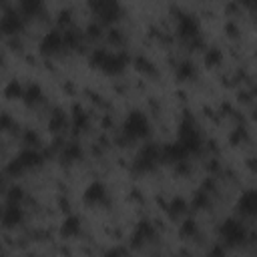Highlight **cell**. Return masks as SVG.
<instances>
[{"label": "cell", "mask_w": 257, "mask_h": 257, "mask_svg": "<svg viewBox=\"0 0 257 257\" xmlns=\"http://www.w3.org/2000/svg\"><path fill=\"white\" fill-rule=\"evenodd\" d=\"M88 62L92 68H100L104 74L116 76L128 66L131 56L126 52H108L104 48H94L88 56Z\"/></svg>", "instance_id": "6da1fadb"}, {"label": "cell", "mask_w": 257, "mask_h": 257, "mask_svg": "<svg viewBox=\"0 0 257 257\" xmlns=\"http://www.w3.org/2000/svg\"><path fill=\"white\" fill-rule=\"evenodd\" d=\"M177 143L189 153V155H197L203 147V137H201V131L195 122V118L185 112V116L181 118L179 122V137H177Z\"/></svg>", "instance_id": "7a4b0ae2"}, {"label": "cell", "mask_w": 257, "mask_h": 257, "mask_svg": "<svg viewBox=\"0 0 257 257\" xmlns=\"http://www.w3.org/2000/svg\"><path fill=\"white\" fill-rule=\"evenodd\" d=\"M179 12V10H177ZM177 34L183 42H187L191 48L203 46V38H201V24L197 20L195 14L191 12H179L177 16Z\"/></svg>", "instance_id": "3957f363"}, {"label": "cell", "mask_w": 257, "mask_h": 257, "mask_svg": "<svg viewBox=\"0 0 257 257\" xmlns=\"http://www.w3.org/2000/svg\"><path fill=\"white\" fill-rule=\"evenodd\" d=\"M151 131L149 118L145 112L141 110H131L122 122V137L126 141H137V139H145Z\"/></svg>", "instance_id": "277c9868"}, {"label": "cell", "mask_w": 257, "mask_h": 257, "mask_svg": "<svg viewBox=\"0 0 257 257\" xmlns=\"http://www.w3.org/2000/svg\"><path fill=\"white\" fill-rule=\"evenodd\" d=\"M161 147L157 143H147L141 147V151L135 157L133 169L135 173H151L157 169V165L161 163Z\"/></svg>", "instance_id": "5b68a950"}, {"label": "cell", "mask_w": 257, "mask_h": 257, "mask_svg": "<svg viewBox=\"0 0 257 257\" xmlns=\"http://www.w3.org/2000/svg\"><path fill=\"white\" fill-rule=\"evenodd\" d=\"M42 159H44V157H42L38 151H34V149H24V151H20V153L6 165V173L12 175V177H16V175H20V173H24V171H28V169L40 167V165H42Z\"/></svg>", "instance_id": "8992f818"}, {"label": "cell", "mask_w": 257, "mask_h": 257, "mask_svg": "<svg viewBox=\"0 0 257 257\" xmlns=\"http://www.w3.org/2000/svg\"><path fill=\"white\" fill-rule=\"evenodd\" d=\"M219 235H221V239H223V243H225L227 247H237V245L245 243V239H247V229H245V225H243L239 219L229 217V219H225V221L219 225Z\"/></svg>", "instance_id": "52a82bcc"}, {"label": "cell", "mask_w": 257, "mask_h": 257, "mask_svg": "<svg viewBox=\"0 0 257 257\" xmlns=\"http://www.w3.org/2000/svg\"><path fill=\"white\" fill-rule=\"evenodd\" d=\"M90 10L102 22H114L120 16V12H122L120 4L114 2V0H96V2H90Z\"/></svg>", "instance_id": "ba28073f"}, {"label": "cell", "mask_w": 257, "mask_h": 257, "mask_svg": "<svg viewBox=\"0 0 257 257\" xmlns=\"http://www.w3.org/2000/svg\"><path fill=\"white\" fill-rule=\"evenodd\" d=\"M235 211L241 217H257V189H247L239 195Z\"/></svg>", "instance_id": "9c48e42d"}, {"label": "cell", "mask_w": 257, "mask_h": 257, "mask_svg": "<svg viewBox=\"0 0 257 257\" xmlns=\"http://www.w3.org/2000/svg\"><path fill=\"white\" fill-rule=\"evenodd\" d=\"M82 201H84L86 205H90V207H96V205H108V193H106V187H104L100 181L90 183V185L84 189Z\"/></svg>", "instance_id": "30bf717a"}, {"label": "cell", "mask_w": 257, "mask_h": 257, "mask_svg": "<svg viewBox=\"0 0 257 257\" xmlns=\"http://www.w3.org/2000/svg\"><path fill=\"white\" fill-rule=\"evenodd\" d=\"M64 46V32L60 30H48L40 40V52L42 54H54Z\"/></svg>", "instance_id": "8fae6325"}, {"label": "cell", "mask_w": 257, "mask_h": 257, "mask_svg": "<svg viewBox=\"0 0 257 257\" xmlns=\"http://www.w3.org/2000/svg\"><path fill=\"white\" fill-rule=\"evenodd\" d=\"M24 26V16L22 12H16V10H4L2 18H0V28L2 32L6 34H16L20 32Z\"/></svg>", "instance_id": "7c38bea8"}, {"label": "cell", "mask_w": 257, "mask_h": 257, "mask_svg": "<svg viewBox=\"0 0 257 257\" xmlns=\"http://www.w3.org/2000/svg\"><path fill=\"white\" fill-rule=\"evenodd\" d=\"M189 157V153L175 141V143H169L165 147H161V159L165 163H183L185 159Z\"/></svg>", "instance_id": "4fadbf2b"}, {"label": "cell", "mask_w": 257, "mask_h": 257, "mask_svg": "<svg viewBox=\"0 0 257 257\" xmlns=\"http://www.w3.org/2000/svg\"><path fill=\"white\" fill-rule=\"evenodd\" d=\"M155 237V227L149 223V221H141L133 233V239H131V247L133 249H139L143 243L151 241Z\"/></svg>", "instance_id": "5bb4252c"}, {"label": "cell", "mask_w": 257, "mask_h": 257, "mask_svg": "<svg viewBox=\"0 0 257 257\" xmlns=\"http://www.w3.org/2000/svg\"><path fill=\"white\" fill-rule=\"evenodd\" d=\"M22 219H24V213H22L20 205H12V203H8L6 209L2 211V223H4L6 227H16V225L22 223Z\"/></svg>", "instance_id": "9a60e30c"}, {"label": "cell", "mask_w": 257, "mask_h": 257, "mask_svg": "<svg viewBox=\"0 0 257 257\" xmlns=\"http://www.w3.org/2000/svg\"><path fill=\"white\" fill-rule=\"evenodd\" d=\"M78 233H80V219L76 215H68L60 225V235L64 239H70V237H76Z\"/></svg>", "instance_id": "2e32d148"}, {"label": "cell", "mask_w": 257, "mask_h": 257, "mask_svg": "<svg viewBox=\"0 0 257 257\" xmlns=\"http://www.w3.org/2000/svg\"><path fill=\"white\" fill-rule=\"evenodd\" d=\"M195 74H197V70H195V64H193L191 60H183V62H179L177 68H175L177 80H191Z\"/></svg>", "instance_id": "e0dca14e"}, {"label": "cell", "mask_w": 257, "mask_h": 257, "mask_svg": "<svg viewBox=\"0 0 257 257\" xmlns=\"http://www.w3.org/2000/svg\"><path fill=\"white\" fill-rule=\"evenodd\" d=\"M22 100H24L28 106H32V104H38V102L42 100V88H40L38 84H28V86L24 88Z\"/></svg>", "instance_id": "ac0fdd59"}, {"label": "cell", "mask_w": 257, "mask_h": 257, "mask_svg": "<svg viewBox=\"0 0 257 257\" xmlns=\"http://www.w3.org/2000/svg\"><path fill=\"white\" fill-rule=\"evenodd\" d=\"M86 126H88V114L82 108L74 106V112H72V128H74V135L86 131Z\"/></svg>", "instance_id": "d6986e66"}, {"label": "cell", "mask_w": 257, "mask_h": 257, "mask_svg": "<svg viewBox=\"0 0 257 257\" xmlns=\"http://www.w3.org/2000/svg\"><path fill=\"white\" fill-rule=\"evenodd\" d=\"M66 114L60 110V108H56L52 114H50V118H48V128L52 131V133H60V131H64L66 128Z\"/></svg>", "instance_id": "ffe728a7"}, {"label": "cell", "mask_w": 257, "mask_h": 257, "mask_svg": "<svg viewBox=\"0 0 257 257\" xmlns=\"http://www.w3.org/2000/svg\"><path fill=\"white\" fill-rule=\"evenodd\" d=\"M80 157H82V149H80V145H76V143H68V145H64L62 155H60L62 163H72V161H78Z\"/></svg>", "instance_id": "44dd1931"}, {"label": "cell", "mask_w": 257, "mask_h": 257, "mask_svg": "<svg viewBox=\"0 0 257 257\" xmlns=\"http://www.w3.org/2000/svg\"><path fill=\"white\" fill-rule=\"evenodd\" d=\"M20 12L24 16H36L42 12V2L40 0H22L20 2Z\"/></svg>", "instance_id": "7402d4cb"}, {"label": "cell", "mask_w": 257, "mask_h": 257, "mask_svg": "<svg viewBox=\"0 0 257 257\" xmlns=\"http://www.w3.org/2000/svg\"><path fill=\"white\" fill-rule=\"evenodd\" d=\"M221 60H223L221 48L211 46V48L207 50V54H205V64H207V66H217V64H221Z\"/></svg>", "instance_id": "603a6c76"}, {"label": "cell", "mask_w": 257, "mask_h": 257, "mask_svg": "<svg viewBox=\"0 0 257 257\" xmlns=\"http://www.w3.org/2000/svg\"><path fill=\"white\" fill-rule=\"evenodd\" d=\"M185 211H187V203H185L181 197H177V199L171 201V205H169V215H171L173 219H177V217L183 215Z\"/></svg>", "instance_id": "cb8c5ba5"}, {"label": "cell", "mask_w": 257, "mask_h": 257, "mask_svg": "<svg viewBox=\"0 0 257 257\" xmlns=\"http://www.w3.org/2000/svg\"><path fill=\"white\" fill-rule=\"evenodd\" d=\"M4 94H6L8 98H22V94H24V88L20 86V82H16V80H10V82H8V86H6V90H4Z\"/></svg>", "instance_id": "d4e9b609"}, {"label": "cell", "mask_w": 257, "mask_h": 257, "mask_svg": "<svg viewBox=\"0 0 257 257\" xmlns=\"http://www.w3.org/2000/svg\"><path fill=\"white\" fill-rule=\"evenodd\" d=\"M80 44V32L76 30H64V46H78Z\"/></svg>", "instance_id": "484cf974"}, {"label": "cell", "mask_w": 257, "mask_h": 257, "mask_svg": "<svg viewBox=\"0 0 257 257\" xmlns=\"http://www.w3.org/2000/svg\"><path fill=\"white\" fill-rule=\"evenodd\" d=\"M179 233H181V237H193V235L197 233V223H195L193 219H187V221L181 225Z\"/></svg>", "instance_id": "4316f807"}, {"label": "cell", "mask_w": 257, "mask_h": 257, "mask_svg": "<svg viewBox=\"0 0 257 257\" xmlns=\"http://www.w3.org/2000/svg\"><path fill=\"white\" fill-rule=\"evenodd\" d=\"M22 197H24V191H22L20 187H12V189L8 191V195H6V201L12 203V205H18V203L22 201Z\"/></svg>", "instance_id": "83f0119b"}, {"label": "cell", "mask_w": 257, "mask_h": 257, "mask_svg": "<svg viewBox=\"0 0 257 257\" xmlns=\"http://www.w3.org/2000/svg\"><path fill=\"white\" fill-rule=\"evenodd\" d=\"M108 40H110L112 44H120V42H122V32H120L118 28H110V30H108Z\"/></svg>", "instance_id": "f1b7e54d"}, {"label": "cell", "mask_w": 257, "mask_h": 257, "mask_svg": "<svg viewBox=\"0 0 257 257\" xmlns=\"http://www.w3.org/2000/svg\"><path fill=\"white\" fill-rule=\"evenodd\" d=\"M86 34H88L90 38H98V36H100V26H98V24H90V26L86 28Z\"/></svg>", "instance_id": "f546056e"}, {"label": "cell", "mask_w": 257, "mask_h": 257, "mask_svg": "<svg viewBox=\"0 0 257 257\" xmlns=\"http://www.w3.org/2000/svg\"><path fill=\"white\" fill-rule=\"evenodd\" d=\"M24 143H26V145H32V147H34V145L38 143V137H36L34 133H30V131H28V133L24 135Z\"/></svg>", "instance_id": "4dcf8cb0"}, {"label": "cell", "mask_w": 257, "mask_h": 257, "mask_svg": "<svg viewBox=\"0 0 257 257\" xmlns=\"http://www.w3.org/2000/svg\"><path fill=\"white\" fill-rule=\"evenodd\" d=\"M60 18V24H66V22H70V10H60V14H58Z\"/></svg>", "instance_id": "1f68e13d"}, {"label": "cell", "mask_w": 257, "mask_h": 257, "mask_svg": "<svg viewBox=\"0 0 257 257\" xmlns=\"http://www.w3.org/2000/svg\"><path fill=\"white\" fill-rule=\"evenodd\" d=\"M137 62H139V64H137V66H139V68H141V70H153V68H151V62H149V60H147V58H139V60H137Z\"/></svg>", "instance_id": "d6a6232c"}, {"label": "cell", "mask_w": 257, "mask_h": 257, "mask_svg": "<svg viewBox=\"0 0 257 257\" xmlns=\"http://www.w3.org/2000/svg\"><path fill=\"white\" fill-rule=\"evenodd\" d=\"M209 257H223V247H213V251L209 253Z\"/></svg>", "instance_id": "836d02e7"}, {"label": "cell", "mask_w": 257, "mask_h": 257, "mask_svg": "<svg viewBox=\"0 0 257 257\" xmlns=\"http://www.w3.org/2000/svg\"><path fill=\"white\" fill-rule=\"evenodd\" d=\"M8 124H10V116L4 112V114H2V128L6 131V128H8Z\"/></svg>", "instance_id": "e575fe53"}, {"label": "cell", "mask_w": 257, "mask_h": 257, "mask_svg": "<svg viewBox=\"0 0 257 257\" xmlns=\"http://www.w3.org/2000/svg\"><path fill=\"white\" fill-rule=\"evenodd\" d=\"M122 253H124V249H114V251L108 253V257H118V255H122Z\"/></svg>", "instance_id": "d590c367"}, {"label": "cell", "mask_w": 257, "mask_h": 257, "mask_svg": "<svg viewBox=\"0 0 257 257\" xmlns=\"http://www.w3.org/2000/svg\"><path fill=\"white\" fill-rule=\"evenodd\" d=\"M227 30H229V34H231V36H235V30H237V26H235V24H227Z\"/></svg>", "instance_id": "8d00e7d4"}]
</instances>
